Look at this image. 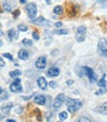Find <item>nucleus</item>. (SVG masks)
Returning a JSON list of instances; mask_svg holds the SVG:
<instances>
[{"label": "nucleus", "instance_id": "43", "mask_svg": "<svg viewBox=\"0 0 107 122\" xmlns=\"http://www.w3.org/2000/svg\"><path fill=\"white\" fill-rule=\"evenodd\" d=\"M3 119V115H1V114H0V120H2Z\"/></svg>", "mask_w": 107, "mask_h": 122}, {"label": "nucleus", "instance_id": "33", "mask_svg": "<svg viewBox=\"0 0 107 122\" xmlns=\"http://www.w3.org/2000/svg\"><path fill=\"white\" fill-rule=\"evenodd\" d=\"M3 56H4V57H6V58H8V59H9V60H11V61L13 60V56L10 54V53H3Z\"/></svg>", "mask_w": 107, "mask_h": 122}, {"label": "nucleus", "instance_id": "38", "mask_svg": "<svg viewBox=\"0 0 107 122\" xmlns=\"http://www.w3.org/2000/svg\"><path fill=\"white\" fill-rule=\"evenodd\" d=\"M73 83H74V81H72V80H69V81H67V85L70 86V85H72Z\"/></svg>", "mask_w": 107, "mask_h": 122}, {"label": "nucleus", "instance_id": "3", "mask_svg": "<svg viewBox=\"0 0 107 122\" xmlns=\"http://www.w3.org/2000/svg\"><path fill=\"white\" fill-rule=\"evenodd\" d=\"M26 11L29 15V19H34L36 16V13H37V7L34 3H28L26 5Z\"/></svg>", "mask_w": 107, "mask_h": 122}, {"label": "nucleus", "instance_id": "9", "mask_svg": "<svg viewBox=\"0 0 107 122\" xmlns=\"http://www.w3.org/2000/svg\"><path fill=\"white\" fill-rule=\"evenodd\" d=\"M10 91L12 93H21L23 91V88L21 86V83L19 82H14L10 85Z\"/></svg>", "mask_w": 107, "mask_h": 122}, {"label": "nucleus", "instance_id": "4", "mask_svg": "<svg viewBox=\"0 0 107 122\" xmlns=\"http://www.w3.org/2000/svg\"><path fill=\"white\" fill-rule=\"evenodd\" d=\"M97 49L99 54L103 57H107V41L104 39L99 40L97 44Z\"/></svg>", "mask_w": 107, "mask_h": 122}, {"label": "nucleus", "instance_id": "22", "mask_svg": "<svg viewBox=\"0 0 107 122\" xmlns=\"http://www.w3.org/2000/svg\"><path fill=\"white\" fill-rule=\"evenodd\" d=\"M22 43L24 44L25 46H32V45H33V41L29 40V39H25V40H23Z\"/></svg>", "mask_w": 107, "mask_h": 122}, {"label": "nucleus", "instance_id": "13", "mask_svg": "<svg viewBox=\"0 0 107 122\" xmlns=\"http://www.w3.org/2000/svg\"><path fill=\"white\" fill-rule=\"evenodd\" d=\"M13 106H14V104L12 102H7V103H5L4 105L1 106V111L4 114H9L10 110H11V108L13 107Z\"/></svg>", "mask_w": 107, "mask_h": 122}, {"label": "nucleus", "instance_id": "14", "mask_svg": "<svg viewBox=\"0 0 107 122\" xmlns=\"http://www.w3.org/2000/svg\"><path fill=\"white\" fill-rule=\"evenodd\" d=\"M37 86H39L41 90H45L47 87V81L44 77H39L37 79Z\"/></svg>", "mask_w": 107, "mask_h": 122}, {"label": "nucleus", "instance_id": "26", "mask_svg": "<svg viewBox=\"0 0 107 122\" xmlns=\"http://www.w3.org/2000/svg\"><path fill=\"white\" fill-rule=\"evenodd\" d=\"M8 97H9L8 93L4 91V92H2V93H1V95H0V101H4V100H6V98H8Z\"/></svg>", "mask_w": 107, "mask_h": 122}, {"label": "nucleus", "instance_id": "25", "mask_svg": "<svg viewBox=\"0 0 107 122\" xmlns=\"http://www.w3.org/2000/svg\"><path fill=\"white\" fill-rule=\"evenodd\" d=\"M75 8H76V7L74 5L71 6V9L69 10V16H70V17H74L76 15V9Z\"/></svg>", "mask_w": 107, "mask_h": 122}, {"label": "nucleus", "instance_id": "1", "mask_svg": "<svg viewBox=\"0 0 107 122\" xmlns=\"http://www.w3.org/2000/svg\"><path fill=\"white\" fill-rule=\"evenodd\" d=\"M66 101H67V108L71 113L77 112L83 106V102L78 101V100H74V98L67 97Z\"/></svg>", "mask_w": 107, "mask_h": 122}, {"label": "nucleus", "instance_id": "23", "mask_svg": "<svg viewBox=\"0 0 107 122\" xmlns=\"http://www.w3.org/2000/svg\"><path fill=\"white\" fill-rule=\"evenodd\" d=\"M18 30H20V32H27V30H29V27L25 24H21L18 26Z\"/></svg>", "mask_w": 107, "mask_h": 122}, {"label": "nucleus", "instance_id": "20", "mask_svg": "<svg viewBox=\"0 0 107 122\" xmlns=\"http://www.w3.org/2000/svg\"><path fill=\"white\" fill-rule=\"evenodd\" d=\"M9 75L12 78H17V77H20V76L22 75V72L20 70H14V71H11L9 73Z\"/></svg>", "mask_w": 107, "mask_h": 122}, {"label": "nucleus", "instance_id": "8", "mask_svg": "<svg viewBox=\"0 0 107 122\" xmlns=\"http://www.w3.org/2000/svg\"><path fill=\"white\" fill-rule=\"evenodd\" d=\"M46 63H47L46 57L39 56L35 61V66H36V68H39V69H44V68L46 67Z\"/></svg>", "mask_w": 107, "mask_h": 122}, {"label": "nucleus", "instance_id": "24", "mask_svg": "<svg viewBox=\"0 0 107 122\" xmlns=\"http://www.w3.org/2000/svg\"><path fill=\"white\" fill-rule=\"evenodd\" d=\"M59 118L60 120H66L68 118V113L66 111H62L59 113Z\"/></svg>", "mask_w": 107, "mask_h": 122}, {"label": "nucleus", "instance_id": "47", "mask_svg": "<svg viewBox=\"0 0 107 122\" xmlns=\"http://www.w3.org/2000/svg\"><path fill=\"white\" fill-rule=\"evenodd\" d=\"M60 122H61V121H60Z\"/></svg>", "mask_w": 107, "mask_h": 122}, {"label": "nucleus", "instance_id": "15", "mask_svg": "<svg viewBox=\"0 0 107 122\" xmlns=\"http://www.w3.org/2000/svg\"><path fill=\"white\" fill-rule=\"evenodd\" d=\"M18 56L21 60H28L29 57V53L26 49H20L18 52Z\"/></svg>", "mask_w": 107, "mask_h": 122}, {"label": "nucleus", "instance_id": "18", "mask_svg": "<svg viewBox=\"0 0 107 122\" xmlns=\"http://www.w3.org/2000/svg\"><path fill=\"white\" fill-rule=\"evenodd\" d=\"M63 11H64L63 7H62V6H60V5L55 6V7H54V9H53V12H54L56 15H62V14H63Z\"/></svg>", "mask_w": 107, "mask_h": 122}, {"label": "nucleus", "instance_id": "6", "mask_svg": "<svg viewBox=\"0 0 107 122\" xmlns=\"http://www.w3.org/2000/svg\"><path fill=\"white\" fill-rule=\"evenodd\" d=\"M65 95L64 94H59L55 98H54V102H53V108L54 109H58L60 108L61 106L63 105L64 102H65Z\"/></svg>", "mask_w": 107, "mask_h": 122}, {"label": "nucleus", "instance_id": "21", "mask_svg": "<svg viewBox=\"0 0 107 122\" xmlns=\"http://www.w3.org/2000/svg\"><path fill=\"white\" fill-rule=\"evenodd\" d=\"M3 8H4V10L7 11V12H11V11H12V6H11V4L8 3V1H5V2L3 3Z\"/></svg>", "mask_w": 107, "mask_h": 122}, {"label": "nucleus", "instance_id": "40", "mask_svg": "<svg viewBox=\"0 0 107 122\" xmlns=\"http://www.w3.org/2000/svg\"><path fill=\"white\" fill-rule=\"evenodd\" d=\"M26 1H27V0H20V3L25 4V3H26Z\"/></svg>", "mask_w": 107, "mask_h": 122}, {"label": "nucleus", "instance_id": "31", "mask_svg": "<svg viewBox=\"0 0 107 122\" xmlns=\"http://www.w3.org/2000/svg\"><path fill=\"white\" fill-rule=\"evenodd\" d=\"M33 37L35 41L39 40V33H37V30H34V32H33Z\"/></svg>", "mask_w": 107, "mask_h": 122}, {"label": "nucleus", "instance_id": "34", "mask_svg": "<svg viewBox=\"0 0 107 122\" xmlns=\"http://www.w3.org/2000/svg\"><path fill=\"white\" fill-rule=\"evenodd\" d=\"M99 3H101L103 6H107V0H97Z\"/></svg>", "mask_w": 107, "mask_h": 122}, {"label": "nucleus", "instance_id": "5", "mask_svg": "<svg viewBox=\"0 0 107 122\" xmlns=\"http://www.w3.org/2000/svg\"><path fill=\"white\" fill-rule=\"evenodd\" d=\"M87 36V29L85 26H80L77 29V33H76V40L79 42H82L86 40Z\"/></svg>", "mask_w": 107, "mask_h": 122}, {"label": "nucleus", "instance_id": "29", "mask_svg": "<svg viewBox=\"0 0 107 122\" xmlns=\"http://www.w3.org/2000/svg\"><path fill=\"white\" fill-rule=\"evenodd\" d=\"M78 122H92L90 119H88V117H86V116H82L79 120H78Z\"/></svg>", "mask_w": 107, "mask_h": 122}, {"label": "nucleus", "instance_id": "46", "mask_svg": "<svg viewBox=\"0 0 107 122\" xmlns=\"http://www.w3.org/2000/svg\"><path fill=\"white\" fill-rule=\"evenodd\" d=\"M0 26H1V24H0Z\"/></svg>", "mask_w": 107, "mask_h": 122}, {"label": "nucleus", "instance_id": "12", "mask_svg": "<svg viewBox=\"0 0 107 122\" xmlns=\"http://www.w3.org/2000/svg\"><path fill=\"white\" fill-rule=\"evenodd\" d=\"M34 102L37 104H40V105H44L45 102H46V97H45L43 95H37L35 96Z\"/></svg>", "mask_w": 107, "mask_h": 122}, {"label": "nucleus", "instance_id": "17", "mask_svg": "<svg viewBox=\"0 0 107 122\" xmlns=\"http://www.w3.org/2000/svg\"><path fill=\"white\" fill-rule=\"evenodd\" d=\"M105 77H106V75H105V74H103L102 78H101L100 80H99V81L97 82V85H98V87H100V88H104V87H106V86H107V83H106Z\"/></svg>", "mask_w": 107, "mask_h": 122}, {"label": "nucleus", "instance_id": "42", "mask_svg": "<svg viewBox=\"0 0 107 122\" xmlns=\"http://www.w3.org/2000/svg\"><path fill=\"white\" fill-rule=\"evenodd\" d=\"M2 92H3V90H2V88H1V87H0V95H1Z\"/></svg>", "mask_w": 107, "mask_h": 122}, {"label": "nucleus", "instance_id": "2", "mask_svg": "<svg viewBox=\"0 0 107 122\" xmlns=\"http://www.w3.org/2000/svg\"><path fill=\"white\" fill-rule=\"evenodd\" d=\"M82 70H83V73L88 78V80H89L90 83H94V82L97 81V76H96V74L94 73V71H93L92 68L88 67V66H83V67L82 68Z\"/></svg>", "mask_w": 107, "mask_h": 122}, {"label": "nucleus", "instance_id": "27", "mask_svg": "<svg viewBox=\"0 0 107 122\" xmlns=\"http://www.w3.org/2000/svg\"><path fill=\"white\" fill-rule=\"evenodd\" d=\"M107 92V89H106V87H104V88H101L99 91H97V92H95V95L96 96H99V95H102V94H105Z\"/></svg>", "mask_w": 107, "mask_h": 122}, {"label": "nucleus", "instance_id": "35", "mask_svg": "<svg viewBox=\"0 0 107 122\" xmlns=\"http://www.w3.org/2000/svg\"><path fill=\"white\" fill-rule=\"evenodd\" d=\"M54 26L56 28H61L63 26V24H62V22H57V23H55V24H54Z\"/></svg>", "mask_w": 107, "mask_h": 122}, {"label": "nucleus", "instance_id": "39", "mask_svg": "<svg viewBox=\"0 0 107 122\" xmlns=\"http://www.w3.org/2000/svg\"><path fill=\"white\" fill-rule=\"evenodd\" d=\"M6 122H16V120H14V119H7Z\"/></svg>", "mask_w": 107, "mask_h": 122}, {"label": "nucleus", "instance_id": "10", "mask_svg": "<svg viewBox=\"0 0 107 122\" xmlns=\"http://www.w3.org/2000/svg\"><path fill=\"white\" fill-rule=\"evenodd\" d=\"M94 111L100 113V114H103V115H107V102H104L101 105H99V106H97V107H95Z\"/></svg>", "mask_w": 107, "mask_h": 122}, {"label": "nucleus", "instance_id": "28", "mask_svg": "<svg viewBox=\"0 0 107 122\" xmlns=\"http://www.w3.org/2000/svg\"><path fill=\"white\" fill-rule=\"evenodd\" d=\"M34 113L36 114V119L37 120H41V113H40V110L39 108L34 109Z\"/></svg>", "mask_w": 107, "mask_h": 122}, {"label": "nucleus", "instance_id": "16", "mask_svg": "<svg viewBox=\"0 0 107 122\" xmlns=\"http://www.w3.org/2000/svg\"><path fill=\"white\" fill-rule=\"evenodd\" d=\"M8 36H9V40L12 41L13 39H18V32H16L15 30H8Z\"/></svg>", "mask_w": 107, "mask_h": 122}, {"label": "nucleus", "instance_id": "41", "mask_svg": "<svg viewBox=\"0 0 107 122\" xmlns=\"http://www.w3.org/2000/svg\"><path fill=\"white\" fill-rule=\"evenodd\" d=\"M3 35H4V33L2 32V30H0V36H2Z\"/></svg>", "mask_w": 107, "mask_h": 122}, {"label": "nucleus", "instance_id": "45", "mask_svg": "<svg viewBox=\"0 0 107 122\" xmlns=\"http://www.w3.org/2000/svg\"><path fill=\"white\" fill-rule=\"evenodd\" d=\"M2 44H3V42H2L1 41H0V45H2Z\"/></svg>", "mask_w": 107, "mask_h": 122}, {"label": "nucleus", "instance_id": "30", "mask_svg": "<svg viewBox=\"0 0 107 122\" xmlns=\"http://www.w3.org/2000/svg\"><path fill=\"white\" fill-rule=\"evenodd\" d=\"M20 14H21V11L19 10V9H16L14 12H13V17H14V19H17L19 16H20Z\"/></svg>", "mask_w": 107, "mask_h": 122}, {"label": "nucleus", "instance_id": "37", "mask_svg": "<svg viewBox=\"0 0 107 122\" xmlns=\"http://www.w3.org/2000/svg\"><path fill=\"white\" fill-rule=\"evenodd\" d=\"M22 110H23L22 107H17V108H16V112H17V113H22Z\"/></svg>", "mask_w": 107, "mask_h": 122}, {"label": "nucleus", "instance_id": "44", "mask_svg": "<svg viewBox=\"0 0 107 122\" xmlns=\"http://www.w3.org/2000/svg\"><path fill=\"white\" fill-rule=\"evenodd\" d=\"M46 3H47V4H50V3H51V2H50V1H49V0H46Z\"/></svg>", "mask_w": 107, "mask_h": 122}, {"label": "nucleus", "instance_id": "19", "mask_svg": "<svg viewBox=\"0 0 107 122\" xmlns=\"http://www.w3.org/2000/svg\"><path fill=\"white\" fill-rule=\"evenodd\" d=\"M53 34H54V35H59V36L68 35V34H69V30H68L60 29V30H53Z\"/></svg>", "mask_w": 107, "mask_h": 122}, {"label": "nucleus", "instance_id": "36", "mask_svg": "<svg viewBox=\"0 0 107 122\" xmlns=\"http://www.w3.org/2000/svg\"><path fill=\"white\" fill-rule=\"evenodd\" d=\"M0 66H1V67L5 66V62H4V61H3V59H2L1 57H0Z\"/></svg>", "mask_w": 107, "mask_h": 122}, {"label": "nucleus", "instance_id": "32", "mask_svg": "<svg viewBox=\"0 0 107 122\" xmlns=\"http://www.w3.org/2000/svg\"><path fill=\"white\" fill-rule=\"evenodd\" d=\"M49 86H50L52 89H55V88L57 87V83L54 82V81H51V82H49Z\"/></svg>", "mask_w": 107, "mask_h": 122}, {"label": "nucleus", "instance_id": "7", "mask_svg": "<svg viewBox=\"0 0 107 122\" xmlns=\"http://www.w3.org/2000/svg\"><path fill=\"white\" fill-rule=\"evenodd\" d=\"M32 23H33V24H34V25L43 26V27H49V26H51V23H50L48 20H46L45 18H43V17H39V18H36V19L33 20Z\"/></svg>", "mask_w": 107, "mask_h": 122}, {"label": "nucleus", "instance_id": "11", "mask_svg": "<svg viewBox=\"0 0 107 122\" xmlns=\"http://www.w3.org/2000/svg\"><path fill=\"white\" fill-rule=\"evenodd\" d=\"M60 74V69L58 67H51L47 71V76L48 77H57Z\"/></svg>", "mask_w": 107, "mask_h": 122}]
</instances>
